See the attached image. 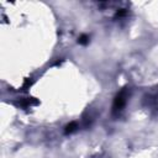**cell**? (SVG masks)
Instances as JSON below:
<instances>
[{
  "instance_id": "obj_1",
  "label": "cell",
  "mask_w": 158,
  "mask_h": 158,
  "mask_svg": "<svg viewBox=\"0 0 158 158\" xmlns=\"http://www.w3.org/2000/svg\"><path fill=\"white\" fill-rule=\"evenodd\" d=\"M125 90H122L115 99V102H114V110H120L122 106H124V104H125Z\"/></svg>"
},
{
  "instance_id": "obj_2",
  "label": "cell",
  "mask_w": 158,
  "mask_h": 158,
  "mask_svg": "<svg viewBox=\"0 0 158 158\" xmlns=\"http://www.w3.org/2000/svg\"><path fill=\"white\" fill-rule=\"evenodd\" d=\"M77 128V124L75 122H72V124H69L67 127H66V132L68 134V132H73V131Z\"/></svg>"
},
{
  "instance_id": "obj_3",
  "label": "cell",
  "mask_w": 158,
  "mask_h": 158,
  "mask_svg": "<svg viewBox=\"0 0 158 158\" xmlns=\"http://www.w3.org/2000/svg\"><path fill=\"white\" fill-rule=\"evenodd\" d=\"M88 40H89V38H88V36L83 35V36H82L81 38H79V40H78V42H79V43H82V45H85V43L88 42Z\"/></svg>"
}]
</instances>
